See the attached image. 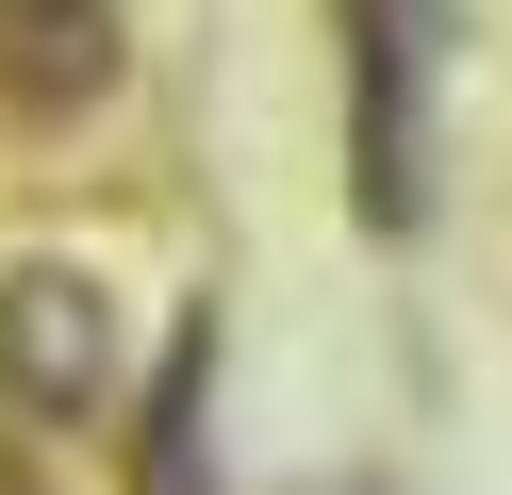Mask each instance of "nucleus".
<instances>
[{"instance_id": "1", "label": "nucleus", "mask_w": 512, "mask_h": 495, "mask_svg": "<svg viewBox=\"0 0 512 495\" xmlns=\"http://www.w3.org/2000/svg\"><path fill=\"white\" fill-rule=\"evenodd\" d=\"M100 66H116V0H0V99L17 116L100 99Z\"/></svg>"}]
</instances>
